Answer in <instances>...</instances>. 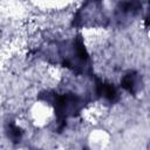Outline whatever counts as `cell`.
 Listing matches in <instances>:
<instances>
[{
    "label": "cell",
    "instance_id": "obj_1",
    "mask_svg": "<svg viewBox=\"0 0 150 150\" xmlns=\"http://www.w3.org/2000/svg\"><path fill=\"white\" fill-rule=\"evenodd\" d=\"M101 4L100 2H87L83 8L79 12V15L76 20L82 21L87 25H94L96 21H98L102 18V11H101Z\"/></svg>",
    "mask_w": 150,
    "mask_h": 150
},
{
    "label": "cell",
    "instance_id": "obj_5",
    "mask_svg": "<svg viewBox=\"0 0 150 150\" xmlns=\"http://www.w3.org/2000/svg\"><path fill=\"white\" fill-rule=\"evenodd\" d=\"M7 130H8V131H7V132H8V137H9L13 142H20L22 131H21L15 124H8Z\"/></svg>",
    "mask_w": 150,
    "mask_h": 150
},
{
    "label": "cell",
    "instance_id": "obj_4",
    "mask_svg": "<svg viewBox=\"0 0 150 150\" xmlns=\"http://www.w3.org/2000/svg\"><path fill=\"white\" fill-rule=\"evenodd\" d=\"M139 77H138V75L136 74V73H134V71H129V73H127L123 77H122V80H121V86L125 89V90H128L129 93H131V94H135L138 89H139Z\"/></svg>",
    "mask_w": 150,
    "mask_h": 150
},
{
    "label": "cell",
    "instance_id": "obj_3",
    "mask_svg": "<svg viewBox=\"0 0 150 150\" xmlns=\"http://www.w3.org/2000/svg\"><path fill=\"white\" fill-rule=\"evenodd\" d=\"M96 91L101 97H103L110 102H115L117 100V90L111 83L98 81L96 84Z\"/></svg>",
    "mask_w": 150,
    "mask_h": 150
},
{
    "label": "cell",
    "instance_id": "obj_2",
    "mask_svg": "<svg viewBox=\"0 0 150 150\" xmlns=\"http://www.w3.org/2000/svg\"><path fill=\"white\" fill-rule=\"evenodd\" d=\"M142 8V5L137 1H129V2H120L115 11V16L118 22H124L125 20L131 19L135 16L138 11Z\"/></svg>",
    "mask_w": 150,
    "mask_h": 150
},
{
    "label": "cell",
    "instance_id": "obj_6",
    "mask_svg": "<svg viewBox=\"0 0 150 150\" xmlns=\"http://www.w3.org/2000/svg\"><path fill=\"white\" fill-rule=\"evenodd\" d=\"M145 25L148 26V27H150V6H149V8H148V11H146V14H145Z\"/></svg>",
    "mask_w": 150,
    "mask_h": 150
}]
</instances>
